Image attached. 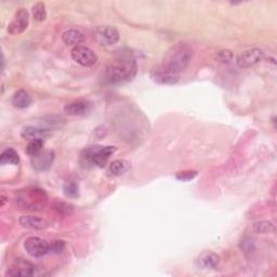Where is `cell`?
<instances>
[{"label": "cell", "mask_w": 277, "mask_h": 277, "mask_svg": "<svg viewBox=\"0 0 277 277\" xmlns=\"http://www.w3.org/2000/svg\"><path fill=\"white\" fill-rule=\"evenodd\" d=\"M197 262H198V264H199L200 267L214 269V268H217V266L219 265L220 257L217 253H214V252L206 251V252H203L202 254L199 255Z\"/></svg>", "instance_id": "cell-15"}, {"label": "cell", "mask_w": 277, "mask_h": 277, "mask_svg": "<svg viewBox=\"0 0 277 277\" xmlns=\"http://www.w3.org/2000/svg\"><path fill=\"white\" fill-rule=\"evenodd\" d=\"M116 152L115 147H101V145H91L86 148L80 155V164L84 168L96 167L103 168L109 157Z\"/></svg>", "instance_id": "cell-3"}, {"label": "cell", "mask_w": 277, "mask_h": 277, "mask_svg": "<svg viewBox=\"0 0 277 277\" xmlns=\"http://www.w3.org/2000/svg\"><path fill=\"white\" fill-rule=\"evenodd\" d=\"M33 17L38 22H43L47 18L46 6L44 3H37L33 7Z\"/></svg>", "instance_id": "cell-22"}, {"label": "cell", "mask_w": 277, "mask_h": 277, "mask_svg": "<svg viewBox=\"0 0 277 277\" xmlns=\"http://www.w3.org/2000/svg\"><path fill=\"white\" fill-rule=\"evenodd\" d=\"M44 144H45L44 138H35V140H32L26 148L27 155H30L31 157L36 156L41 151H43Z\"/></svg>", "instance_id": "cell-21"}, {"label": "cell", "mask_w": 277, "mask_h": 277, "mask_svg": "<svg viewBox=\"0 0 277 277\" xmlns=\"http://www.w3.org/2000/svg\"><path fill=\"white\" fill-rule=\"evenodd\" d=\"M47 195L43 190L27 189L17 196V203L23 209L43 210L47 204Z\"/></svg>", "instance_id": "cell-4"}, {"label": "cell", "mask_w": 277, "mask_h": 277, "mask_svg": "<svg viewBox=\"0 0 277 277\" xmlns=\"http://www.w3.org/2000/svg\"><path fill=\"white\" fill-rule=\"evenodd\" d=\"M48 135H50V130L46 128H41V127L27 126L22 130V136L24 138H30V140H35V138H45Z\"/></svg>", "instance_id": "cell-18"}, {"label": "cell", "mask_w": 277, "mask_h": 277, "mask_svg": "<svg viewBox=\"0 0 277 277\" xmlns=\"http://www.w3.org/2000/svg\"><path fill=\"white\" fill-rule=\"evenodd\" d=\"M54 161V152L51 150H43L39 154L32 157V166L35 170L45 171L49 169Z\"/></svg>", "instance_id": "cell-10"}, {"label": "cell", "mask_w": 277, "mask_h": 277, "mask_svg": "<svg viewBox=\"0 0 277 277\" xmlns=\"http://www.w3.org/2000/svg\"><path fill=\"white\" fill-rule=\"evenodd\" d=\"M263 58V51L258 48H254V49L245 51L241 53L238 59H237V64L239 67L247 68L255 65L262 60Z\"/></svg>", "instance_id": "cell-12"}, {"label": "cell", "mask_w": 277, "mask_h": 277, "mask_svg": "<svg viewBox=\"0 0 277 277\" xmlns=\"http://www.w3.org/2000/svg\"><path fill=\"white\" fill-rule=\"evenodd\" d=\"M20 162V157L17 152L13 149L5 150L0 155V164L2 165H18Z\"/></svg>", "instance_id": "cell-20"}, {"label": "cell", "mask_w": 277, "mask_h": 277, "mask_svg": "<svg viewBox=\"0 0 277 277\" xmlns=\"http://www.w3.org/2000/svg\"><path fill=\"white\" fill-rule=\"evenodd\" d=\"M136 68V61L133 55L129 51H120L106 67V80L110 85H120L131 81L135 77Z\"/></svg>", "instance_id": "cell-1"}, {"label": "cell", "mask_w": 277, "mask_h": 277, "mask_svg": "<svg viewBox=\"0 0 277 277\" xmlns=\"http://www.w3.org/2000/svg\"><path fill=\"white\" fill-rule=\"evenodd\" d=\"M93 37L102 46H113L119 41V33L115 27L108 25L98 26L93 32Z\"/></svg>", "instance_id": "cell-5"}, {"label": "cell", "mask_w": 277, "mask_h": 277, "mask_svg": "<svg viewBox=\"0 0 277 277\" xmlns=\"http://www.w3.org/2000/svg\"><path fill=\"white\" fill-rule=\"evenodd\" d=\"M197 176L196 171L193 170H188V171H182V172H178L176 178L180 181H191L194 178Z\"/></svg>", "instance_id": "cell-27"}, {"label": "cell", "mask_w": 277, "mask_h": 277, "mask_svg": "<svg viewBox=\"0 0 277 277\" xmlns=\"http://www.w3.org/2000/svg\"><path fill=\"white\" fill-rule=\"evenodd\" d=\"M62 39H63L64 44L67 46H80L85 41L84 34L77 30H69L63 33L62 35Z\"/></svg>", "instance_id": "cell-16"}, {"label": "cell", "mask_w": 277, "mask_h": 277, "mask_svg": "<svg viewBox=\"0 0 277 277\" xmlns=\"http://www.w3.org/2000/svg\"><path fill=\"white\" fill-rule=\"evenodd\" d=\"M253 230L254 232L260 234H267L274 232V225L271 222H268V221H261V222L255 223L253 225Z\"/></svg>", "instance_id": "cell-24"}, {"label": "cell", "mask_w": 277, "mask_h": 277, "mask_svg": "<svg viewBox=\"0 0 277 277\" xmlns=\"http://www.w3.org/2000/svg\"><path fill=\"white\" fill-rule=\"evenodd\" d=\"M19 221L23 227L32 228V230H45L49 226V222L47 220L34 216H22Z\"/></svg>", "instance_id": "cell-14"}, {"label": "cell", "mask_w": 277, "mask_h": 277, "mask_svg": "<svg viewBox=\"0 0 277 277\" xmlns=\"http://www.w3.org/2000/svg\"><path fill=\"white\" fill-rule=\"evenodd\" d=\"M217 59L222 63H230L233 60V53L230 50H221L217 54Z\"/></svg>", "instance_id": "cell-28"}, {"label": "cell", "mask_w": 277, "mask_h": 277, "mask_svg": "<svg viewBox=\"0 0 277 277\" xmlns=\"http://www.w3.org/2000/svg\"><path fill=\"white\" fill-rule=\"evenodd\" d=\"M91 109V103L85 100H77L65 105V113L71 116H84Z\"/></svg>", "instance_id": "cell-13"}, {"label": "cell", "mask_w": 277, "mask_h": 277, "mask_svg": "<svg viewBox=\"0 0 277 277\" xmlns=\"http://www.w3.org/2000/svg\"><path fill=\"white\" fill-rule=\"evenodd\" d=\"M33 100L30 93L25 91V90H18L12 98V104L17 108L24 109L31 106Z\"/></svg>", "instance_id": "cell-17"}, {"label": "cell", "mask_w": 277, "mask_h": 277, "mask_svg": "<svg viewBox=\"0 0 277 277\" xmlns=\"http://www.w3.org/2000/svg\"><path fill=\"white\" fill-rule=\"evenodd\" d=\"M193 57L192 47L186 44H178L173 46L166 55L163 64V68L179 75L188 67Z\"/></svg>", "instance_id": "cell-2"}, {"label": "cell", "mask_w": 277, "mask_h": 277, "mask_svg": "<svg viewBox=\"0 0 277 277\" xmlns=\"http://www.w3.org/2000/svg\"><path fill=\"white\" fill-rule=\"evenodd\" d=\"M65 249V242L63 240L55 239L50 242V248H49V253L53 254H59L64 251Z\"/></svg>", "instance_id": "cell-25"}, {"label": "cell", "mask_w": 277, "mask_h": 277, "mask_svg": "<svg viewBox=\"0 0 277 277\" xmlns=\"http://www.w3.org/2000/svg\"><path fill=\"white\" fill-rule=\"evenodd\" d=\"M25 249L27 253L32 255L33 258H41L44 255L49 253L50 244H48L46 240L39 237H30L25 240Z\"/></svg>", "instance_id": "cell-7"}, {"label": "cell", "mask_w": 277, "mask_h": 277, "mask_svg": "<svg viewBox=\"0 0 277 277\" xmlns=\"http://www.w3.org/2000/svg\"><path fill=\"white\" fill-rule=\"evenodd\" d=\"M240 247H241L242 250L246 251V252L253 250V241H252V239L249 238V237H245L244 239L241 240Z\"/></svg>", "instance_id": "cell-29"}, {"label": "cell", "mask_w": 277, "mask_h": 277, "mask_svg": "<svg viewBox=\"0 0 277 277\" xmlns=\"http://www.w3.org/2000/svg\"><path fill=\"white\" fill-rule=\"evenodd\" d=\"M129 164L126 161H121V159H118V161H114L112 164L109 165L108 171L112 176H121L123 173H126L129 170Z\"/></svg>", "instance_id": "cell-19"}, {"label": "cell", "mask_w": 277, "mask_h": 277, "mask_svg": "<svg viewBox=\"0 0 277 277\" xmlns=\"http://www.w3.org/2000/svg\"><path fill=\"white\" fill-rule=\"evenodd\" d=\"M64 195L68 198H76L79 195V189L77 183L75 182H67L63 188Z\"/></svg>", "instance_id": "cell-23"}, {"label": "cell", "mask_w": 277, "mask_h": 277, "mask_svg": "<svg viewBox=\"0 0 277 277\" xmlns=\"http://www.w3.org/2000/svg\"><path fill=\"white\" fill-rule=\"evenodd\" d=\"M53 209L60 214H68L73 210V206L65 203H57L53 205Z\"/></svg>", "instance_id": "cell-26"}, {"label": "cell", "mask_w": 277, "mask_h": 277, "mask_svg": "<svg viewBox=\"0 0 277 277\" xmlns=\"http://www.w3.org/2000/svg\"><path fill=\"white\" fill-rule=\"evenodd\" d=\"M37 266L32 264L25 260L19 259L15 262L8 271L6 273V276H34L38 275Z\"/></svg>", "instance_id": "cell-8"}, {"label": "cell", "mask_w": 277, "mask_h": 277, "mask_svg": "<svg viewBox=\"0 0 277 277\" xmlns=\"http://www.w3.org/2000/svg\"><path fill=\"white\" fill-rule=\"evenodd\" d=\"M151 77L155 82L161 85H175L180 79L179 75L173 74L162 66L154 68L151 73Z\"/></svg>", "instance_id": "cell-11"}, {"label": "cell", "mask_w": 277, "mask_h": 277, "mask_svg": "<svg viewBox=\"0 0 277 277\" xmlns=\"http://www.w3.org/2000/svg\"><path fill=\"white\" fill-rule=\"evenodd\" d=\"M72 58L73 60L82 66L90 67L93 66L98 62V55L93 50L86 46H77L72 49Z\"/></svg>", "instance_id": "cell-6"}, {"label": "cell", "mask_w": 277, "mask_h": 277, "mask_svg": "<svg viewBox=\"0 0 277 277\" xmlns=\"http://www.w3.org/2000/svg\"><path fill=\"white\" fill-rule=\"evenodd\" d=\"M27 26H29V12L25 9H21L16 13L9 24L8 33L10 35H20L27 29Z\"/></svg>", "instance_id": "cell-9"}]
</instances>
